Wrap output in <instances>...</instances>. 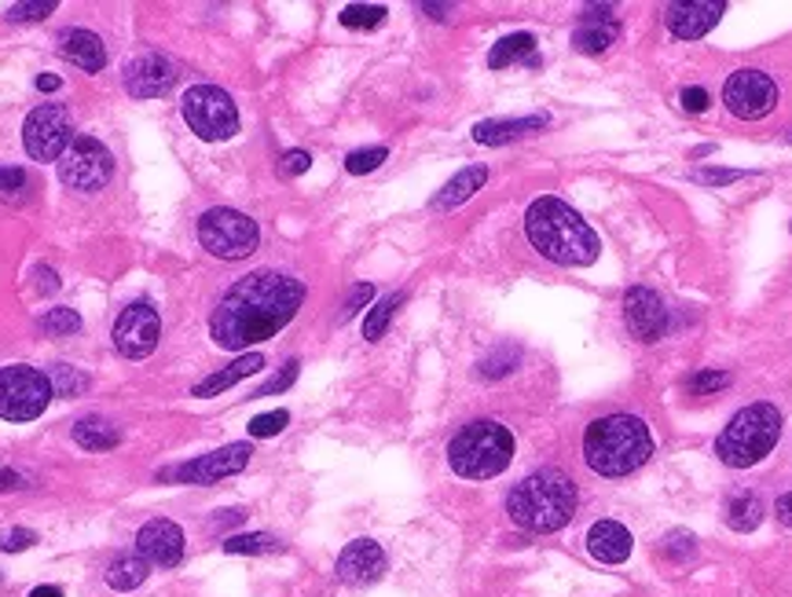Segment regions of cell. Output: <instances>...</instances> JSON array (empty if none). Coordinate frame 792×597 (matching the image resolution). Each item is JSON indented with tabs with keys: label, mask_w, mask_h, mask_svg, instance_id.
<instances>
[{
	"label": "cell",
	"mask_w": 792,
	"mask_h": 597,
	"mask_svg": "<svg viewBox=\"0 0 792 597\" xmlns=\"http://www.w3.org/2000/svg\"><path fill=\"white\" fill-rule=\"evenodd\" d=\"M485 180H488V169L485 166H466L463 173H455L444 187H440V195H434V202H429V206H434V209H455V206H463L466 198H474V191L485 187Z\"/></svg>",
	"instance_id": "obj_25"
},
{
	"label": "cell",
	"mask_w": 792,
	"mask_h": 597,
	"mask_svg": "<svg viewBox=\"0 0 792 597\" xmlns=\"http://www.w3.org/2000/svg\"><path fill=\"white\" fill-rule=\"evenodd\" d=\"M103 580H107L110 590H136V586L147 580V561L139 558V553H125V558L107 564Z\"/></svg>",
	"instance_id": "obj_29"
},
{
	"label": "cell",
	"mask_w": 792,
	"mask_h": 597,
	"mask_svg": "<svg viewBox=\"0 0 792 597\" xmlns=\"http://www.w3.org/2000/svg\"><path fill=\"white\" fill-rule=\"evenodd\" d=\"M184 121L198 139H232L239 133V110L232 96L217 85H195L187 88L184 103Z\"/></svg>",
	"instance_id": "obj_9"
},
{
	"label": "cell",
	"mask_w": 792,
	"mask_h": 597,
	"mask_svg": "<svg viewBox=\"0 0 792 597\" xmlns=\"http://www.w3.org/2000/svg\"><path fill=\"white\" fill-rule=\"evenodd\" d=\"M290 422L287 411H268V414H257L254 422H249V437H276V432H283V425Z\"/></svg>",
	"instance_id": "obj_36"
},
{
	"label": "cell",
	"mask_w": 792,
	"mask_h": 597,
	"mask_svg": "<svg viewBox=\"0 0 792 597\" xmlns=\"http://www.w3.org/2000/svg\"><path fill=\"white\" fill-rule=\"evenodd\" d=\"M679 103H683V110H690V114H700L708 103H711V96H708V88H683V96H679Z\"/></svg>",
	"instance_id": "obj_44"
},
{
	"label": "cell",
	"mask_w": 792,
	"mask_h": 597,
	"mask_svg": "<svg viewBox=\"0 0 792 597\" xmlns=\"http://www.w3.org/2000/svg\"><path fill=\"white\" fill-rule=\"evenodd\" d=\"M224 550L228 553H276L279 543L272 535L254 532V535H232V539H224Z\"/></svg>",
	"instance_id": "obj_34"
},
{
	"label": "cell",
	"mask_w": 792,
	"mask_h": 597,
	"mask_svg": "<svg viewBox=\"0 0 792 597\" xmlns=\"http://www.w3.org/2000/svg\"><path fill=\"white\" fill-rule=\"evenodd\" d=\"M37 543V535L34 532H26V528H15V532H4L0 535V550L4 553H19V550H29V546Z\"/></svg>",
	"instance_id": "obj_43"
},
{
	"label": "cell",
	"mask_w": 792,
	"mask_h": 597,
	"mask_svg": "<svg viewBox=\"0 0 792 597\" xmlns=\"http://www.w3.org/2000/svg\"><path fill=\"white\" fill-rule=\"evenodd\" d=\"M514 459V437H510L507 425L499 422H470L451 437L448 443V462L459 477L466 480H488L499 477Z\"/></svg>",
	"instance_id": "obj_5"
},
{
	"label": "cell",
	"mask_w": 792,
	"mask_h": 597,
	"mask_svg": "<svg viewBox=\"0 0 792 597\" xmlns=\"http://www.w3.org/2000/svg\"><path fill=\"white\" fill-rule=\"evenodd\" d=\"M386 15L389 12L382 4H349L342 12V26H349V29H375V26H382Z\"/></svg>",
	"instance_id": "obj_32"
},
{
	"label": "cell",
	"mask_w": 792,
	"mask_h": 597,
	"mask_svg": "<svg viewBox=\"0 0 792 597\" xmlns=\"http://www.w3.org/2000/svg\"><path fill=\"white\" fill-rule=\"evenodd\" d=\"M370 297H375V287H367V282H360V287H356L353 293H349V301H345V308H342V319L353 316L356 308H364Z\"/></svg>",
	"instance_id": "obj_46"
},
{
	"label": "cell",
	"mask_w": 792,
	"mask_h": 597,
	"mask_svg": "<svg viewBox=\"0 0 792 597\" xmlns=\"http://www.w3.org/2000/svg\"><path fill=\"white\" fill-rule=\"evenodd\" d=\"M730 386V374L723 370H700L690 378V389L694 392H716V389H727Z\"/></svg>",
	"instance_id": "obj_42"
},
{
	"label": "cell",
	"mask_w": 792,
	"mask_h": 597,
	"mask_svg": "<svg viewBox=\"0 0 792 597\" xmlns=\"http://www.w3.org/2000/svg\"><path fill=\"white\" fill-rule=\"evenodd\" d=\"M305 301V282L287 276V271H249L239 282L228 287L224 297L217 301L209 333L220 349L243 352L249 345L276 338L290 319L297 316Z\"/></svg>",
	"instance_id": "obj_1"
},
{
	"label": "cell",
	"mask_w": 792,
	"mask_h": 597,
	"mask_svg": "<svg viewBox=\"0 0 792 597\" xmlns=\"http://www.w3.org/2000/svg\"><path fill=\"white\" fill-rule=\"evenodd\" d=\"M386 158H389L386 147H364V150H353V155L345 158V169L353 176H364V173H375Z\"/></svg>",
	"instance_id": "obj_35"
},
{
	"label": "cell",
	"mask_w": 792,
	"mask_h": 597,
	"mask_svg": "<svg viewBox=\"0 0 792 597\" xmlns=\"http://www.w3.org/2000/svg\"><path fill=\"white\" fill-rule=\"evenodd\" d=\"M404 305V293H389L386 301H378L375 308H370V316H367V322H364V338L367 341H378L382 338V333L389 330V322H393V316H397V308Z\"/></svg>",
	"instance_id": "obj_30"
},
{
	"label": "cell",
	"mask_w": 792,
	"mask_h": 597,
	"mask_svg": "<svg viewBox=\"0 0 792 597\" xmlns=\"http://www.w3.org/2000/svg\"><path fill=\"white\" fill-rule=\"evenodd\" d=\"M15 488H23V477L12 470H0V491H15Z\"/></svg>",
	"instance_id": "obj_49"
},
{
	"label": "cell",
	"mask_w": 792,
	"mask_h": 597,
	"mask_svg": "<svg viewBox=\"0 0 792 597\" xmlns=\"http://www.w3.org/2000/svg\"><path fill=\"white\" fill-rule=\"evenodd\" d=\"M29 597H63L59 586H37V590H29Z\"/></svg>",
	"instance_id": "obj_51"
},
{
	"label": "cell",
	"mask_w": 792,
	"mask_h": 597,
	"mask_svg": "<svg viewBox=\"0 0 792 597\" xmlns=\"http://www.w3.org/2000/svg\"><path fill=\"white\" fill-rule=\"evenodd\" d=\"M547 129V114H533V118H510V121H480L474 125V139L485 147H499V144H514V139L539 133Z\"/></svg>",
	"instance_id": "obj_23"
},
{
	"label": "cell",
	"mask_w": 792,
	"mask_h": 597,
	"mask_svg": "<svg viewBox=\"0 0 792 597\" xmlns=\"http://www.w3.org/2000/svg\"><path fill=\"white\" fill-rule=\"evenodd\" d=\"M297 370H301V363H297V360H290L287 367L279 370L272 381H268V386H260V389H257V397H276V392L290 389V386H294V381H297Z\"/></svg>",
	"instance_id": "obj_40"
},
{
	"label": "cell",
	"mask_w": 792,
	"mask_h": 597,
	"mask_svg": "<svg viewBox=\"0 0 792 597\" xmlns=\"http://www.w3.org/2000/svg\"><path fill=\"white\" fill-rule=\"evenodd\" d=\"M158 333H162L158 312L150 308L147 301H136V305H129L114 322V349L122 352L125 360H147L158 345Z\"/></svg>",
	"instance_id": "obj_13"
},
{
	"label": "cell",
	"mask_w": 792,
	"mask_h": 597,
	"mask_svg": "<svg viewBox=\"0 0 792 597\" xmlns=\"http://www.w3.org/2000/svg\"><path fill=\"white\" fill-rule=\"evenodd\" d=\"M660 550H665L668 561H686L690 553H694V535H690V532H671Z\"/></svg>",
	"instance_id": "obj_39"
},
{
	"label": "cell",
	"mask_w": 792,
	"mask_h": 597,
	"mask_svg": "<svg viewBox=\"0 0 792 597\" xmlns=\"http://www.w3.org/2000/svg\"><path fill=\"white\" fill-rule=\"evenodd\" d=\"M382 572H386V550L375 539L349 543L342 550V558H338V575L353 586H367V583L382 580Z\"/></svg>",
	"instance_id": "obj_18"
},
{
	"label": "cell",
	"mask_w": 792,
	"mask_h": 597,
	"mask_svg": "<svg viewBox=\"0 0 792 597\" xmlns=\"http://www.w3.org/2000/svg\"><path fill=\"white\" fill-rule=\"evenodd\" d=\"M114 176V158L93 136H77L63 158H59V180L74 191H103Z\"/></svg>",
	"instance_id": "obj_11"
},
{
	"label": "cell",
	"mask_w": 792,
	"mask_h": 597,
	"mask_svg": "<svg viewBox=\"0 0 792 597\" xmlns=\"http://www.w3.org/2000/svg\"><path fill=\"white\" fill-rule=\"evenodd\" d=\"M723 103L734 118L741 121H756L767 118L770 110L778 107V85L775 77L764 74V70H738V74L727 77L723 85Z\"/></svg>",
	"instance_id": "obj_12"
},
{
	"label": "cell",
	"mask_w": 792,
	"mask_h": 597,
	"mask_svg": "<svg viewBox=\"0 0 792 597\" xmlns=\"http://www.w3.org/2000/svg\"><path fill=\"white\" fill-rule=\"evenodd\" d=\"M198 242L220 260H243L257 249L260 231H257V220H249L246 212L220 206L198 217Z\"/></svg>",
	"instance_id": "obj_7"
},
{
	"label": "cell",
	"mask_w": 792,
	"mask_h": 597,
	"mask_svg": "<svg viewBox=\"0 0 792 597\" xmlns=\"http://www.w3.org/2000/svg\"><path fill=\"white\" fill-rule=\"evenodd\" d=\"M52 397V381L37 367L26 363L0 367V418L4 422H34L37 414H45Z\"/></svg>",
	"instance_id": "obj_8"
},
{
	"label": "cell",
	"mask_w": 792,
	"mask_h": 597,
	"mask_svg": "<svg viewBox=\"0 0 792 597\" xmlns=\"http://www.w3.org/2000/svg\"><path fill=\"white\" fill-rule=\"evenodd\" d=\"M423 12H429L434 19H444V12H451L448 4H423Z\"/></svg>",
	"instance_id": "obj_52"
},
{
	"label": "cell",
	"mask_w": 792,
	"mask_h": 597,
	"mask_svg": "<svg viewBox=\"0 0 792 597\" xmlns=\"http://www.w3.org/2000/svg\"><path fill=\"white\" fill-rule=\"evenodd\" d=\"M59 52H63L74 66L88 70V74H96V70L107 66L103 40H99L93 29H82V26H70V29L59 34Z\"/></svg>",
	"instance_id": "obj_21"
},
{
	"label": "cell",
	"mask_w": 792,
	"mask_h": 597,
	"mask_svg": "<svg viewBox=\"0 0 792 597\" xmlns=\"http://www.w3.org/2000/svg\"><path fill=\"white\" fill-rule=\"evenodd\" d=\"M514 63H533L536 66V37L533 34H510V37L499 40L492 52H488V66L492 70H503V66H514Z\"/></svg>",
	"instance_id": "obj_26"
},
{
	"label": "cell",
	"mask_w": 792,
	"mask_h": 597,
	"mask_svg": "<svg viewBox=\"0 0 792 597\" xmlns=\"http://www.w3.org/2000/svg\"><path fill=\"white\" fill-rule=\"evenodd\" d=\"M617 37H620V19L613 15V8L595 4L584 12V23L576 26L573 45H576V52H584V56H601L609 45H617Z\"/></svg>",
	"instance_id": "obj_19"
},
{
	"label": "cell",
	"mask_w": 792,
	"mask_h": 597,
	"mask_svg": "<svg viewBox=\"0 0 792 597\" xmlns=\"http://www.w3.org/2000/svg\"><path fill=\"white\" fill-rule=\"evenodd\" d=\"M308 150H290V155H283V166H279V173L283 176H301L308 169Z\"/></svg>",
	"instance_id": "obj_45"
},
{
	"label": "cell",
	"mask_w": 792,
	"mask_h": 597,
	"mask_svg": "<svg viewBox=\"0 0 792 597\" xmlns=\"http://www.w3.org/2000/svg\"><path fill=\"white\" fill-rule=\"evenodd\" d=\"M525 235L547 260L565 268H587L598 260V235L561 198H536L525 212Z\"/></svg>",
	"instance_id": "obj_2"
},
{
	"label": "cell",
	"mask_w": 792,
	"mask_h": 597,
	"mask_svg": "<svg viewBox=\"0 0 792 597\" xmlns=\"http://www.w3.org/2000/svg\"><path fill=\"white\" fill-rule=\"evenodd\" d=\"M587 550L601 564H624L631 558V532L617 521H598L587 532Z\"/></svg>",
	"instance_id": "obj_22"
},
{
	"label": "cell",
	"mask_w": 792,
	"mask_h": 597,
	"mask_svg": "<svg viewBox=\"0 0 792 597\" xmlns=\"http://www.w3.org/2000/svg\"><path fill=\"white\" fill-rule=\"evenodd\" d=\"M624 319H627V327H631V333H635L638 341H657V338H665V330H668L665 301H660L657 293L646 290V287L627 290Z\"/></svg>",
	"instance_id": "obj_17"
},
{
	"label": "cell",
	"mask_w": 792,
	"mask_h": 597,
	"mask_svg": "<svg viewBox=\"0 0 792 597\" xmlns=\"http://www.w3.org/2000/svg\"><path fill=\"white\" fill-rule=\"evenodd\" d=\"M507 513L525 532H558L576 513V484L561 470H539L507 495Z\"/></svg>",
	"instance_id": "obj_4"
},
{
	"label": "cell",
	"mask_w": 792,
	"mask_h": 597,
	"mask_svg": "<svg viewBox=\"0 0 792 597\" xmlns=\"http://www.w3.org/2000/svg\"><path fill=\"white\" fill-rule=\"evenodd\" d=\"M764 521V499L756 491H738L734 499L727 502V524L734 532H752L759 528Z\"/></svg>",
	"instance_id": "obj_28"
},
{
	"label": "cell",
	"mask_w": 792,
	"mask_h": 597,
	"mask_svg": "<svg viewBox=\"0 0 792 597\" xmlns=\"http://www.w3.org/2000/svg\"><path fill=\"white\" fill-rule=\"evenodd\" d=\"M723 12H727L723 0H711V4H705V0H697V4H671L668 8V29L683 40H697L719 23V15Z\"/></svg>",
	"instance_id": "obj_20"
},
{
	"label": "cell",
	"mask_w": 792,
	"mask_h": 597,
	"mask_svg": "<svg viewBox=\"0 0 792 597\" xmlns=\"http://www.w3.org/2000/svg\"><path fill=\"white\" fill-rule=\"evenodd\" d=\"M34 276H37V290H41V293H56V290H59V276H56L52 268L37 265V268H34Z\"/></svg>",
	"instance_id": "obj_47"
},
{
	"label": "cell",
	"mask_w": 792,
	"mask_h": 597,
	"mask_svg": "<svg viewBox=\"0 0 792 597\" xmlns=\"http://www.w3.org/2000/svg\"><path fill=\"white\" fill-rule=\"evenodd\" d=\"M176 85V66L162 52H144L125 66V88L136 99H158Z\"/></svg>",
	"instance_id": "obj_15"
},
{
	"label": "cell",
	"mask_w": 792,
	"mask_h": 597,
	"mask_svg": "<svg viewBox=\"0 0 792 597\" xmlns=\"http://www.w3.org/2000/svg\"><path fill=\"white\" fill-rule=\"evenodd\" d=\"M745 173L741 169H694V180L697 184H708V187H723V184H734Z\"/></svg>",
	"instance_id": "obj_41"
},
{
	"label": "cell",
	"mask_w": 792,
	"mask_h": 597,
	"mask_svg": "<svg viewBox=\"0 0 792 597\" xmlns=\"http://www.w3.org/2000/svg\"><path fill=\"white\" fill-rule=\"evenodd\" d=\"M136 553L158 569H176L184 558V532L173 521H150L136 535Z\"/></svg>",
	"instance_id": "obj_16"
},
{
	"label": "cell",
	"mask_w": 792,
	"mask_h": 597,
	"mask_svg": "<svg viewBox=\"0 0 792 597\" xmlns=\"http://www.w3.org/2000/svg\"><path fill=\"white\" fill-rule=\"evenodd\" d=\"M249 462V443H228L214 454H203L195 462H184L176 470H166L162 480H180V484H217L232 473H243Z\"/></svg>",
	"instance_id": "obj_14"
},
{
	"label": "cell",
	"mask_w": 792,
	"mask_h": 597,
	"mask_svg": "<svg viewBox=\"0 0 792 597\" xmlns=\"http://www.w3.org/2000/svg\"><path fill=\"white\" fill-rule=\"evenodd\" d=\"M41 330L52 333V338H70V333L82 330V316L74 308H52L41 316Z\"/></svg>",
	"instance_id": "obj_33"
},
{
	"label": "cell",
	"mask_w": 792,
	"mask_h": 597,
	"mask_svg": "<svg viewBox=\"0 0 792 597\" xmlns=\"http://www.w3.org/2000/svg\"><path fill=\"white\" fill-rule=\"evenodd\" d=\"M37 88H41V93H56V88H59V77H56V74H41V77H37Z\"/></svg>",
	"instance_id": "obj_50"
},
{
	"label": "cell",
	"mask_w": 792,
	"mask_h": 597,
	"mask_svg": "<svg viewBox=\"0 0 792 597\" xmlns=\"http://www.w3.org/2000/svg\"><path fill=\"white\" fill-rule=\"evenodd\" d=\"M781 437V414L775 403H748L741 407L716 440V454L734 470L764 462Z\"/></svg>",
	"instance_id": "obj_6"
},
{
	"label": "cell",
	"mask_w": 792,
	"mask_h": 597,
	"mask_svg": "<svg viewBox=\"0 0 792 597\" xmlns=\"http://www.w3.org/2000/svg\"><path fill=\"white\" fill-rule=\"evenodd\" d=\"M29 187V176L23 169H0V198H23Z\"/></svg>",
	"instance_id": "obj_38"
},
{
	"label": "cell",
	"mask_w": 792,
	"mask_h": 597,
	"mask_svg": "<svg viewBox=\"0 0 792 597\" xmlns=\"http://www.w3.org/2000/svg\"><path fill=\"white\" fill-rule=\"evenodd\" d=\"M74 440L82 443L85 451H110L122 443V432H118L107 418H99V414H88V418L74 425Z\"/></svg>",
	"instance_id": "obj_27"
},
{
	"label": "cell",
	"mask_w": 792,
	"mask_h": 597,
	"mask_svg": "<svg viewBox=\"0 0 792 597\" xmlns=\"http://www.w3.org/2000/svg\"><path fill=\"white\" fill-rule=\"evenodd\" d=\"M775 513H778V521L785 524V528H792V491H789V495H781L778 505H775Z\"/></svg>",
	"instance_id": "obj_48"
},
{
	"label": "cell",
	"mask_w": 792,
	"mask_h": 597,
	"mask_svg": "<svg viewBox=\"0 0 792 597\" xmlns=\"http://www.w3.org/2000/svg\"><path fill=\"white\" fill-rule=\"evenodd\" d=\"M48 381H52V392L56 397H77L85 386H88V378L82 370H74L70 363H56L52 370H48Z\"/></svg>",
	"instance_id": "obj_31"
},
{
	"label": "cell",
	"mask_w": 792,
	"mask_h": 597,
	"mask_svg": "<svg viewBox=\"0 0 792 597\" xmlns=\"http://www.w3.org/2000/svg\"><path fill=\"white\" fill-rule=\"evenodd\" d=\"M654 454L649 425L635 414H606L584 432V462L601 477H627Z\"/></svg>",
	"instance_id": "obj_3"
},
{
	"label": "cell",
	"mask_w": 792,
	"mask_h": 597,
	"mask_svg": "<svg viewBox=\"0 0 792 597\" xmlns=\"http://www.w3.org/2000/svg\"><path fill=\"white\" fill-rule=\"evenodd\" d=\"M23 144L34 161H59L74 144V125L59 103H41L23 121Z\"/></svg>",
	"instance_id": "obj_10"
},
{
	"label": "cell",
	"mask_w": 792,
	"mask_h": 597,
	"mask_svg": "<svg viewBox=\"0 0 792 597\" xmlns=\"http://www.w3.org/2000/svg\"><path fill=\"white\" fill-rule=\"evenodd\" d=\"M260 367H265V356H260V352H246V356H239L232 367H224V370L209 374L206 381H198V386L192 389V397H217V392L232 389L235 381L249 378V374H257Z\"/></svg>",
	"instance_id": "obj_24"
},
{
	"label": "cell",
	"mask_w": 792,
	"mask_h": 597,
	"mask_svg": "<svg viewBox=\"0 0 792 597\" xmlns=\"http://www.w3.org/2000/svg\"><path fill=\"white\" fill-rule=\"evenodd\" d=\"M56 12V0H37V4H12L8 8V19L12 23H34V19H45Z\"/></svg>",
	"instance_id": "obj_37"
}]
</instances>
